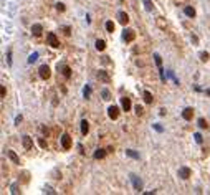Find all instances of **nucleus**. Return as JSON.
Segmentation results:
<instances>
[{"label": "nucleus", "instance_id": "2", "mask_svg": "<svg viewBox=\"0 0 210 195\" xmlns=\"http://www.w3.org/2000/svg\"><path fill=\"white\" fill-rule=\"evenodd\" d=\"M129 177H131V182H132V185H134V190H137V192L142 190V180H141L137 175H134V174H131Z\"/></svg>", "mask_w": 210, "mask_h": 195}, {"label": "nucleus", "instance_id": "18", "mask_svg": "<svg viewBox=\"0 0 210 195\" xmlns=\"http://www.w3.org/2000/svg\"><path fill=\"white\" fill-rule=\"evenodd\" d=\"M94 45H96V50H99V51H103L106 48V43L103 42V40H96V43H94Z\"/></svg>", "mask_w": 210, "mask_h": 195}, {"label": "nucleus", "instance_id": "17", "mask_svg": "<svg viewBox=\"0 0 210 195\" xmlns=\"http://www.w3.org/2000/svg\"><path fill=\"white\" fill-rule=\"evenodd\" d=\"M184 13L187 15V17H195V10H193L192 7H185V9H184Z\"/></svg>", "mask_w": 210, "mask_h": 195}, {"label": "nucleus", "instance_id": "5", "mask_svg": "<svg viewBox=\"0 0 210 195\" xmlns=\"http://www.w3.org/2000/svg\"><path fill=\"white\" fill-rule=\"evenodd\" d=\"M61 145H63L65 150L71 149V137L68 136V134H63V136H61Z\"/></svg>", "mask_w": 210, "mask_h": 195}, {"label": "nucleus", "instance_id": "31", "mask_svg": "<svg viewBox=\"0 0 210 195\" xmlns=\"http://www.w3.org/2000/svg\"><path fill=\"white\" fill-rule=\"evenodd\" d=\"M56 10H60V12H65V5H63V4H56Z\"/></svg>", "mask_w": 210, "mask_h": 195}, {"label": "nucleus", "instance_id": "33", "mask_svg": "<svg viewBox=\"0 0 210 195\" xmlns=\"http://www.w3.org/2000/svg\"><path fill=\"white\" fill-rule=\"evenodd\" d=\"M12 194H18V187H17V183H13V185H12Z\"/></svg>", "mask_w": 210, "mask_h": 195}, {"label": "nucleus", "instance_id": "24", "mask_svg": "<svg viewBox=\"0 0 210 195\" xmlns=\"http://www.w3.org/2000/svg\"><path fill=\"white\" fill-rule=\"evenodd\" d=\"M83 96L86 98V99H88L89 96H91V88H89V86H84V89H83Z\"/></svg>", "mask_w": 210, "mask_h": 195}, {"label": "nucleus", "instance_id": "25", "mask_svg": "<svg viewBox=\"0 0 210 195\" xmlns=\"http://www.w3.org/2000/svg\"><path fill=\"white\" fill-rule=\"evenodd\" d=\"M106 30H108L109 33H113V32H114V23H113V22H106Z\"/></svg>", "mask_w": 210, "mask_h": 195}, {"label": "nucleus", "instance_id": "21", "mask_svg": "<svg viewBox=\"0 0 210 195\" xmlns=\"http://www.w3.org/2000/svg\"><path fill=\"white\" fill-rule=\"evenodd\" d=\"M144 101H146L147 104H151L152 103V94L149 91H144Z\"/></svg>", "mask_w": 210, "mask_h": 195}, {"label": "nucleus", "instance_id": "1", "mask_svg": "<svg viewBox=\"0 0 210 195\" xmlns=\"http://www.w3.org/2000/svg\"><path fill=\"white\" fill-rule=\"evenodd\" d=\"M46 42H48V45H50L51 48H58V46H60V40H58V37H56L55 33H48V35H46Z\"/></svg>", "mask_w": 210, "mask_h": 195}, {"label": "nucleus", "instance_id": "34", "mask_svg": "<svg viewBox=\"0 0 210 195\" xmlns=\"http://www.w3.org/2000/svg\"><path fill=\"white\" fill-rule=\"evenodd\" d=\"M136 112H137V114H142V108H141V106H136Z\"/></svg>", "mask_w": 210, "mask_h": 195}, {"label": "nucleus", "instance_id": "6", "mask_svg": "<svg viewBox=\"0 0 210 195\" xmlns=\"http://www.w3.org/2000/svg\"><path fill=\"white\" fill-rule=\"evenodd\" d=\"M108 116H109L111 119H118V116H119V108H118V106H109V109H108Z\"/></svg>", "mask_w": 210, "mask_h": 195}, {"label": "nucleus", "instance_id": "15", "mask_svg": "<svg viewBox=\"0 0 210 195\" xmlns=\"http://www.w3.org/2000/svg\"><path fill=\"white\" fill-rule=\"evenodd\" d=\"M7 155L13 160V164H20V159H18V155L13 152V150H7Z\"/></svg>", "mask_w": 210, "mask_h": 195}, {"label": "nucleus", "instance_id": "11", "mask_svg": "<svg viewBox=\"0 0 210 195\" xmlns=\"http://www.w3.org/2000/svg\"><path fill=\"white\" fill-rule=\"evenodd\" d=\"M42 32H43V27L40 25V23H35V25L32 27V33H33L35 37H38V35H42Z\"/></svg>", "mask_w": 210, "mask_h": 195}, {"label": "nucleus", "instance_id": "16", "mask_svg": "<svg viewBox=\"0 0 210 195\" xmlns=\"http://www.w3.org/2000/svg\"><path fill=\"white\" fill-rule=\"evenodd\" d=\"M98 78H99L101 81H104V83H109V81H111L109 76L106 75V71H98Z\"/></svg>", "mask_w": 210, "mask_h": 195}, {"label": "nucleus", "instance_id": "12", "mask_svg": "<svg viewBox=\"0 0 210 195\" xmlns=\"http://www.w3.org/2000/svg\"><path fill=\"white\" fill-rule=\"evenodd\" d=\"M23 147H25V150H30L33 147V142H32V139L28 136H23Z\"/></svg>", "mask_w": 210, "mask_h": 195}, {"label": "nucleus", "instance_id": "10", "mask_svg": "<svg viewBox=\"0 0 210 195\" xmlns=\"http://www.w3.org/2000/svg\"><path fill=\"white\" fill-rule=\"evenodd\" d=\"M118 20L121 22L122 25H126L127 22H129V17H127L126 12H118Z\"/></svg>", "mask_w": 210, "mask_h": 195}, {"label": "nucleus", "instance_id": "27", "mask_svg": "<svg viewBox=\"0 0 210 195\" xmlns=\"http://www.w3.org/2000/svg\"><path fill=\"white\" fill-rule=\"evenodd\" d=\"M101 96H103V99H109V91H108V89H103V91H101Z\"/></svg>", "mask_w": 210, "mask_h": 195}, {"label": "nucleus", "instance_id": "19", "mask_svg": "<svg viewBox=\"0 0 210 195\" xmlns=\"http://www.w3.org/2000/svg\"><path fill=\"white\" fill-rule=\"evenodd\" d=\"M106 155V150L104 149H98L96 152H94V159H103Z\"/></svg>", "mask_w": 210, "mask_h": 195}, {"label": "nucleus", "instance_id": "23", "mask_svg": "<svg viewBox=\"0 0 210 195\" xmlns=\"http://www.w3.org/2000/svg\"><path fill=\"white\" fill-rule=\"evenodd\" d=\"M126 154L129 155V157H132V159H139V154H137V152H134L132 149H127V150H126Z\"/></svg>", "mask_w": 210, "mask_h": 195}, {"label": "nucleus", "instance_id": "22", "mask_svg": "<svg viewBox=\"0 0 210 195\" xmlns=\"http://www.w3.org/2000/svg\"><path fill=\"white\" fill-rule=\"evenodd\" d=\"M144 7H146V10H147V12H151V10L154 9V5H152V2H151V0H144Z\"/></svg>", "mask_w": 210, "mask_h": 195}, {"label": "nucleus", "instance_id": "7", "mask_svg": "<svg viewBox=\"0 0 210 195\" xmlns=\"http://www.w3.org/2000/svg\"><path fill=\"white\" fill-rule=\"evenodd\" d=\"M177 174H179V177H181V178H184V180H187V178L190 177V169H189V167H181Z\"/></svg>", "mask_w": 210, "mask_h": 195}, {"label": "nucleus", "instance_id": "32", "mask_svg": "<svg viewBox=\"0 0 210 195\" xmlns=\"http://www.w3.org/2000/svg\"><path fill=\"white\" fill-rule=\"evenodd\" d=\"M198 126H200V127L204 129V127H207V122H205L204 119H198Z\"/></svg>", "mask_w": 210, "mask_h": 195}, {"label": "nucleus", "instance_id": "13", "mask_svg": "<svg viewBox=\"0 0 210 195\" xmlns=\"http://www.w3.org/2000/svg\"><path fill=\"white\" fill-rule=\"evenodd\" d=\"M121 106L124 111H129L131 109V99L129 98H121Z\"/></svg>", "mask_w": 210, "mask_h": 195}, {"label": "nucleus", "instance_id": "26", "mask_svg": "<svg viewBox=\"0 0 210 195\" xmlns=\"http://www.w3.org/2000/svg\"><path fill=\"white\" fill-rule=\"evenodd\" d=\"M37 58H38V53H37V51H33V53H32V55L28 56V63H33Z\"/></svg>", "mask_w": 210, "mask_h": 195}, {"label": "nucleus", "instance_id": "28", "mask_svg": "<svg viewBox=\"0 0 210 195\" xmlns=\"http://www.w3.org/2000/svg\"><path fill=\"white\" fill-rule=\"evenodd\" d=\"M7 63H9V66H12V51H7Z\"/></svg>", "mask_w": 210, "mask_h": 195}, {"label": "nucleus", "instance_id": "30", "mask_svg": "<svg viewBox=\"0 0 210 195\" xmlns=\"http://www.w3.org/2000/svg\"><path fill=\"white\" fill-rule=\"evenodd\" d=\"M193 137H195V141H197L198 142V144H202V141H204V139H202V136H200V134H195V136H193Z\"/></svg>", "mask_w": 210, "mask_h": 195}, {"label": "nucleus", "instance_id": "35", "mask_svg": "<svg viewBox=\"0 0 210 195\" xmlns=\"http://www.w3.org/2000/svg\"><path fill=\"white\" fill-rule=\"evenodd\" d=\"M45 192H48V194H55V190H53L51 187H46V189H45Z\"/></svg>", "mask_w": 210, "mask_h": 195}, {"label": "nucleus", "instance_id": "36", "mask_svg": "<svg viewBox=\"0 0 210 195\" xmlns=\"http://www.w3.org/2000/svg\"><path fill=\"white\" fill-rule=\"evenodd\" d=\"M38 144L42 145V147H45V145H46V142H45V141H43V139H38Z\"/></svg>", "mask_w": 210, "mask_h": 195}, {"label": "nucleus", "instance_id": "4", "mask_svg": "<svg viewBox=\"0 0 210 195\" xmlns=\"http://www.w3.org/2000/svg\"><path fill=\"white\" fill-rule=\"evenodd\" d=\"M38 71H40V78H42V79H48V78H50V75H51L50 68L46 66V65H42V66L38 68Z\"/></svg>", "mask_w": 210, "mask_h": 195}, {"label": "nucleus", "instance_id": "37", "mask_svg": "<svg viewBox=\"0 0 210 195\" xmlns=\"http://www.w3.org/2000/svg\"><path fill=\"white\" fill-rule=\"evenodd\" d=\"M20 121H22V116H17V117H15V122H17V124H20Z\"/></svg>", "mask_w": 210, "mask_h": 195}, {"label": "nucleus", "instance_id": "14", "mask_svg": "<svg viewBox=\"0 0 210 195\" xmlns=\"http://www.w3.org/2000/svg\"><path fill=\"white\" fill-rule=\"evenodd\" d=\"M88 132H89V124H88V121H86V119H83V121H81V134L86 136Z\"/></svg>", "mask_w": 210, "mask_h": 195}, {"label": "nucleus", "instance_id": "29", "mask_svg": "<svg viewBox=\"0 0 210 195\" xmlns=\"http://www.w3.org/2000/svg\"><path fill=\"white\" fill-rule=\"evenodd\" d=\"M200 60H202V61H207V60H209V53H207V51L200 53Z\"/></svg>", "mask_w": 210, "mask_h": 195}, {"label": "nucleus", "instance_id": "3", "mask_svg": "<svg viewBox=\"0 0 210 195\" xmlns=\"http://www.w3.org/2000/svg\"><path fill=\"white\" fill-rule=\"evenodd\" d=\"M122 38H124V42H132V40H134L136 38V32L134 30H131V28H126L124 30V33H122Z\"/></svg>", "mask_w": 210, "mask_h": 195}, {"label": "nucleus", "instance_id": "9", "mask_svg": "<svg viewBox=\"0 0 210 195\" xmlns=\"http://www.w3.org/2000/svg\"><path fill=\"white\" fill-rule=\"evenodd\" d=\"M58 70H61L65 78H70V76H71V70H70V66H66V65H61V66L58 65Z\"/></svg>", "mask_w": 210, "mask_h": 195}, {"label": "nucleus", "instance_id": "20", "mask_svg": "<svg viewBox=\"0 0 210 195\" xmlns=\"http://www.w3.org/2000/svg\"><path fill=\"white\" fill-rule=\"evenodd\" d=\"M154 60H155V65H157V68H162V58H160L159 53H154Z\"/></svg>", "mask_w": 210, "mask_h": 195}, {"label": "nucleus", "instance_id": "8", "mask_svg": "<svg viewBox=\"0 0 210 195\" xmlns=\"http://www.w3.org/2000/svg\"><path fill=\"white\" fill-rule=\"evenodd\" d=\"M193 116V109L192 108H185L184 111H182V117H184L185 121H190Z\"/></svg>", "mask_w": 210, "mask_h": 195}]
</instances>
